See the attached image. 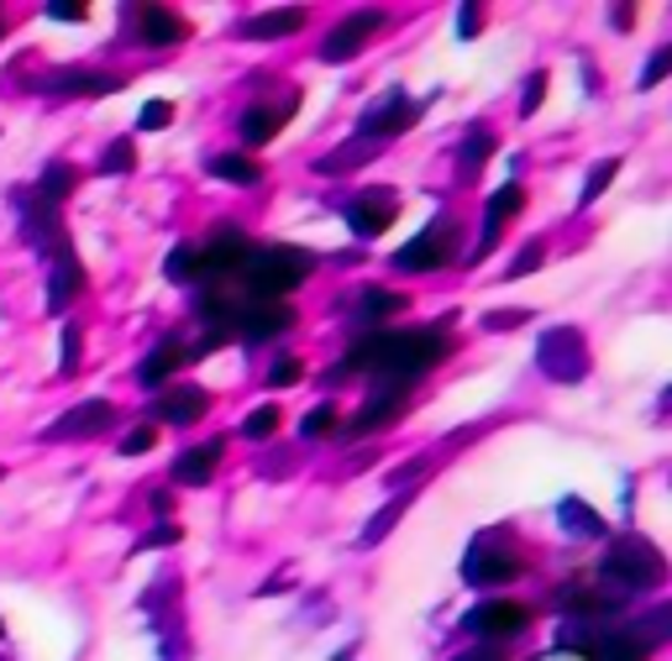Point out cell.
<instances>
[{
	"label": "cell",
	"mask_w": 672,
	"mask_h": 661,
	"mask_svg": "<svg viewBox=\"0 0 672 661\" xmlns=\"http://www.w3.org/2000/svg\"><path fill=\"white\" fill-rule=\"evenodd\" d=\"M647 640L636 636V630H620V625H600L594 640L583 646V657L589 661H647Z\"/></svg>",
	"instance_id": "cell-14"
},
{
	"label": "cell",
	"mask_w": 672,
	"mask_h": 661,
	"mask_svg": "<svg viewBox=\"0 0 672 661\" xmlns=\"http://www.w3.org/2000/svg\"><path fill=\"white\" fill-rule=\"evenodd\" d=\"M279 425H284L279 404H258V410H253V415L242 421V436H247V441H268V436H273Z\"/></svg>",
	"instance_id": "cell-31"
},
{
	"label": "cell",
	"mask_w": 672,
	"mask_h": 661,
	"mask_svg": "<svg viewBox=\"0 0 672 661\" xmlns=\"http://www.w3.org/2000/svg\"><path fill=\"white\" fill-rule=\"evenodd\" d=\"M111 421H116V404L111 400H85V404H74L69 415H58L43 436L48 441H85V436H96L100 425H111Z\"/></svg>",
	"instance_id": "cell-12"
},
{
	"label": "cell",
	"mask_w": 672,
	"mask_h": 661,
	"mask_svg": "<svg viewBox=\"0 0 672 661\" xmlns=\"http://www.w3.org/2000/svg\"><path fill=\"white\" fill-rule=\"evenodd\" d=\"M668 578V562L657 557V546L641 541V536H625L604 551V589L615 604H630L641 589H657Z\"/></svg>",
	"instance_id": "cell-2"
},
{
	"label": "cell",
	"mask_w": 672,
	"mask_h": 661,
	"mask_svg": "<svg viewBox=\"0 0 672 661\" xmlns=\"http://www.w3.org/2000/svg\"><path fill=\"white\" fill-rule=\"evenodd\" d=\"M536 368L557 383H578V378L589 373V352H583V336L568 326H557L541 336V347H536Z\"/></svg>",
	"instance_id": "cell-6"
},
{
	"label": "cell",
	"mask_w": 672,
	"mask_h": 661,
	"mask_svg": "<svg viewBox=\"0 0 672 661\" xmlns=\"http://www.w3.org/2000/svg\"><path fill=\"white\" fill-rule=\"evenodd\" d=\"M530 268H541V242H530L526 253H520V262H509V279H520V273H530Z\"/></svg>",
	"instance_id": "cell-43"
},
{
	"label": "cell",
	"mask_w": 672,
	"mask_h": 661,
	"mask_svg": "<svg viewBox=\"0 0 672 661\" xmlns=\"http://www.w3.org/2000/svg\"><path fill=\"white\" fill-rule=\"evenodd\" d=\"M315 258L305 247H253V258L242 268V279H247V300H284L294 283L311 279Z\"/></svg>",
	"instance_id": "cell-3"
},
{
	"label": "cell",
	"mask_w": 672,
	"mask_h": 661,
	"mask_svg": "<svg viewBox=\"0 0 672 661\" xmlns=\"http://www.w3.org/2000/svg\"><path fill=\"white\" fill-rule=\"evenodd\" d=\"M221 447L226 441H205V447H190V451H179L173 457V483H184V489H205L211 483V472H216V462H221Z\"/></svg>",
	"instance_id": "cell-17"
},
{
	"label": "cell",
	"mask_w": 672,
	"mask_h": 661,
	"mask_svg": "<svg viewBox=\"0 0 672 661\" xmlns=\"http://www.w3.org/2000/svg\"><path fill=\"white\" fill-rule=\"evenodd\" d=\"M53 22H85V5H48Z\"/></svg>",
	"instance_id": "cell-46"
},
{
	"label": "cell",
	"mask_w": 672,
	"mask_h": 661,
	"mask_svg": "<svg viewBox=\"0 0 672 661\" xmlns=\"http://www.w3.org/2000/svg\"><path fill=\"white\" fill-rule=\"evenodd\" d=\"M300 373H305V368H300V357L279 352L273 357V368H268V383H273V389H289V383H300Z\"/></svg>",
	"instance_id": "cell-36"
},
{
	"label": "cell",
	"mask_w": 672,
	"mask_h": 661,
	"mask_svg": "<svg viewBox=\"0 0 672 661\" xmlns=\"http://www.w3.org/2000/svg\"><path fill=\"white\" fill-rule=\"evenodd\" d=\"M168 121H173V105H168V100H153V105H143L137 126H143V132H158V126H168Z\"/></svg>",
	"instance_id": "cell-40"
},
{
	"label": "cell",
	"mask_w": 672,
	"mask_h": 661,
	"mask_svg": "<svg viewBox=\"0 0 672 661\" xmlns=\"http://www.w3.org/2000/svg\"><path fill=\"white\" fill-rule=\"evenodd\" d=\"M305 26V11L300 5H289V11H268V16H253V22L242 26L247 37H289V32H300Z\"/></svg>",
	"instance_id": "cell-24"
},
{
	"label": "cell",
	"mask_w": 672,
	"mask_h": 661,
	"mask_svg": "<svg viewBox=\"0 0 672 661\" xmlns=\"http://www.w3.org/2000/svg\"><path fill=\"white\" fill-rule=\"evenodd\" d=\"M279 126H284V116H273L268 105H247V111H242V121H237V132H242V142H247V147H264V142H273V137H279Z\"/></svg>",
	"instance_id": "cell-23"
},
{
	"label": "cell",
	"mask_w": 672,
	"mask_h": 661,
	"mask_svg": "<svg viewBox=\"0 0 672 661\" xmlns=\"http://www.w3.org/2000/svg\"><path fill=\"white\" fill-rule=\"evenodd\" d=\"M489 153H494V132L473 126V132L462 137V153H457V173H462V179H479V164H489Z\"/></svg>",
	"instance_id": "cell-25"
},
{
	"label": "cell",
	"mask_w": 672,
	"mask_h": 661,
	"mask_svg": "<svg viewBox=\"0 0 672 661\" xmlns=\"http://www.w3.org/2000/svg\"><path fill=\"white\" fill-rule=\"evenodd\" d=\"M79 368V330H64V373H74Z\"/></svg>",
	"instance_id": "cell-45"
},
{
	"label": "cell",
	"mask_w": 672,
	"mask_h": 661,
	"mask_svg": "<svg viewBox=\"0 0 672 661\" xmlns=\"http://www.w3.org/2000/svg\"><path fill=\"white\" fill-rule=\"evenodd\" d=\"M541 94H547V74L536 69L526 79V90H520V116H536V105H541Z\"/></svg>",
	"instance_id": "cell-39"
},
{
	"label": "cell",
	"mask_w": 672,
	"mask_h": 661,
	"mask_svg": "<svg viewBox=\"0 0 672 661\" xmlns=\"http://www.w3.org/2000/svg\"><path fill=\"white\" fill-rule=\"evenodd\" d=\"M405 509H410V494L389 498V504H384V515H379V519H368V530H362V546H379V541H384L389 530H394V525L405 519Z\"/></svg>",
	"instance_id": "cell-30"
},
{
	"label": "cell",
	"mask_w": 672,
	"mask_h": 661,
	"mask_svg": "<svg viewBox=\"0 0 672 661\" xmlns=\"http://www.w3.org/2000/svg\"><path fill=\"white\" fill-rule=\"evenodd\" d=\"M74 179H79V173H74V164H48V168H43V184L32 189V194H37L43 205H53V211H58V200L74 189Z\"/></svg>",
	"instance_id": "cell-28"
},
{
	"label": "cell",
	"mask_w": 672,
	"mask_h": 661,
	"mask_svg": "<svg viewBox=\"0 0 672 661\" xmlns=\"http://www.w3.org/2000/svg\"><path fill=\"white\" fill-rule=\"evenodd\" d=\"M332 425H336V410H332V404H315V410H305V421H300V436H305V441H315V436H332Z\"/></svg>",
	"instance_id": "cell-34"
},
{
	"label": "cell",
	"mask_w": 672,
	"mask_h": 661,
	"mask_svg": "<svg viewBox=\"0 0 672 661\" xmlns=\"http://www.w3.org/2000/svg\"><path fill=\"white\" fill-rule=\"evenodd\" d=\"M479 26H483V11L468 0V5L457 11V37H479Z\"/></svg>",
	"instance_id": "cell-41"
},
{
	"label": "cell",
	"mask_w": 672,
	"mask_h": 661,
	"mask_svg": "<svg viewBox=\"0 0 672 661\" xmlns=\"http://www.w3.org/2000/svg\"><path fill=\"white\" fill-rule=\"evenodd\" d=\"M452 352V336L441 326H415V330H373L347 347V362L341 368H362L379 383H410L421 378L432 362Z\"/></svg>",
	"instance_id": "cell-1"
},
{
	"label": "cell",
	"mask_w": 672,
	"mask_h": 661,
	"mask_svg": "<svg viewBox=\"0 0 672 661\" xmlns=\"http://www.w3.org/2000/svg\"><path fill=\"white\" fill-rule=\"evenodd\" d=\"M79 289H85V268H79L74 258H58V268H53V279H48V310L53 315H64Z\"/></svg>",
	"instance_id": "cell-21"
},
{
	"label": "cell",
	"mask_w": 672,
	"mask_h": 661,
	"mask_svg": "<svg viewBox=\"0 0 672 661\" xmlns=\"http://www.w3.org/2000/svg\"><path fill=\"white\" fill-rule=\"evenodd\" d=\"M211 410V394L205 389H190V383H179V389H168L164 400H158V421L164 425H190L200 421Z\"/></svg>",
	"instance_id": "cell-18"
},
{
	"label": "cell",
	"mask_w": 672,
	"mask_h": 661,
	"mask_svg": "<svg viewBox=\"0 0 672 661\" xmlns=\"http://www.w3.org/2000/svg\"><path fill=\"white\" fill-rule=\"evenodd\" d=\"M405 410H410V383H373V394L362 400V410L352 421L341 425V436H347V441H352V436H379V430L394 425Z\"/></svg>",
	"instance_id": "cell-5"
},
{
	"label": "cell",
	"mask_w": 672,
	"mask_h": 661,
	"mask_svg": "<svg viewBox=\"0 0 672 661\" xmlns=\"http://www.w3.org/2000/svg\"><path fill=\"white\" fill-rule=\"evenodd\" d=\"M452 661H509V651L504 646H473V651H462V657Z\"/></svg>",
	"instance_id": "cell-44"
},
{
	"label": "cell",
	"mask_w": 672,
	"mask_h": 661,
	"mask_svg": "<svg viewBox=\"0 0 672 661\" xmlns=\"http://www.w3.org/2000/svg\"><path fill=\"white\" fill-rule=\"evenodd\" d=\"M415 116H421V105H410L405 94L394 90V94H384L379 105H368V116H362V137H368V142L394 137V132H405Z\"/></svg>",
	"instance_id": "cell-15"
},
{
	"label": "cell",
	"mask_w": 672,
	"mask_h": 661,
	"mask_svg": "<svg viewBox=\"0 0 672 661\" xmlns=\"http://www.w3.org/2000/svg\"><path fill=\"white\" fill-rule=\"evenodd\" d=\"M405 310V294H394L384 283H368L358 294H347V315L358 321V326H373V321H389V315H400Z\"/></svg>",
	"instance_id": "cell-16"
},
{
	"label": "cell",
	"mask_w": 672,
	"mask_h": 661,
	"mask_svg": "<svg viewBox=\"0 0 672 661\" xmlns=\"http://www.w3.org/2000/svg\"><path fill=\"white\" fill-rule=\"evenodd\" d=\"M153 447H158V425H137V430H126V436H121V451H126V457L153 451Z\"/></svg>",
	"instance_id": "cell-37"
},
{
	"label": "cell",
	"mask_w": 672,
	"mask_h": 661,
	"mask_svg": "<svg viewBox=\"0 0 672 661\" xmlns=\"http://www.w3.org/2000/svg\"><path fill=\"white\" fill-rule=\"evenodd\" d=\"M121 79L111 74H90V69H64L48 79V94H116Z\"/></svg>",
	"instance_id": "cell-20"
},
{
	"label": "cell",
	"mask_w": 672,
	"mask_h": 661,
	"mask_svg": "<svg viewBox=\"0 0 672 661\" xmlns=\"http://www.w3.org/2000/svg\"><path fill=\"white\" fill-rule=\"evenodd\" d=\"M247 258H253V242H247V236L216 232L205 247H200V273H211V279H221V273H242Z\"/></svg>",
	"instance_id": "cell-13"
},
{
	"label": "cell",
	"mask_w": 672,
	"mask_h": 661,
	"mask_svg": "<svg viewBox=\"0 0 672 661\" xmlns=\"http://www.w3.org/2000/svg\"><path fill=\"white\" fill-rule=\"evenodd\" d=\"M164 273H168L173 283L194 279V273H200V247H194V242H179V247L168 253V268H164Z\"/></svg>",
	"instance_id": "cell-32"
},
{
	"label": "cell",
	"mask_w": 672,
	"mask_h": 661,
	"mask_svg": "<svg viewBox=\"0 0 672 661\" xmlns=\"http://www.w3.org/2000/svg\"><path fill=\"white\" fill-rule=\"evenodd\" d=\"M615 173H620V158H600V164L589 168V184H583V205H594L604 194V184H615Z\"/></svg>",
	"instance_id": "cell-33"
},
{
	"label": "cell",
	"mask_w": 672,
	"mask_h": 661,
	"mask_svg": "<svg viewBox=\"0 0 672 661\" xmlns=\"http://www.w3.org/2000/svg\"><path fill=\"white\" fill-rule=\"evenodd\" d=\"M211 173L226 179V184H242V189H253L258 179H264V168L253 164V158H242V153H221V158H211Z\"/></svg>",
	"instance_id": "cell-26"
},
{
	"label": "cell",
	"mask_w": 672,
	"mask_h": 661,
	"mask_svg": "<svg viewBox=\"0 0 672 661\" xmlns=\"http://www.w3.org/2000/svg\"><path fill=\"white\" fill-rule=\"evenodd\" d=\"M289 326H294V310H289L284 300H237L226 330H237L242 341H273V336H284Z\"/></svg>",
	"instance_id": "cell-7"
},
{
	"label": "cell",
	"mask_w": 672,
	"mask_h": 661,
	"mask_svg": "<svg viewBox=\"0 0 672 661\" xmlns=\"http://www.w3.org/2000/svg\"><path fill=\"white\" fill-rule=\"evenodd\" d=\"M184 357H190V347H179V341H158V352L137 368V383H143V389H164V378L173 373Z\"/></svg>",
	"instance_id": "cell-22"
},
{
	"label": "cell",
	"mask_w": 672,
	"mask_h": 661,
	"mask_svg": "<svg viewBox=\"0 0 672 661\" xmlns=\"http://www.w3.org/2000/svg\"><path fill=\"white\" fill-rule=\"evenodd\" d=\"M520 572H526V557L520 551H504L494 541H473V551L462 557V578L473 589H500V583L520 578Z\"/></svg>",
	"instance_id": "cell-8"
},
{
	"label": "cell",
	"mask_w": 672,
	"mask_h": 661,
	"mask_svg": "<svg viewBox=\"0 0 672 661\" xmlns=\"http://www.w3.org/2000/svg\"><path fill=\"white\" fill-rule=\"evenodd\" d=\"M368 158H373V142H347V147H336L332 158H321V164H315V173H341V168H358V164H368Z\"/></svg>",
	"instance_id": "cell-29"
},
{
	"label": "cell",
	"mask_w": 672,
	"mask_h": 661,
	"mask_svg": "<svg viewBox=\"0 0 672 661\" xmlns=\"http://www.w3.org/2000/svg\"><path fill=\"white\" fill-rule=\"evenodd\" d=\"M168 541H179V525H158V530L143 541V551H147V546H168Z\"/></svg>",
	"instance_id": "cell-47"
},
{
	"label": "cell",
	"mask_w": 672,
	"mask_h": 661,
	"mask_svg": "<svg viewBox=\"0 0 672 661\" xmlns=\"http://www.w3.org/2000/svg\"><path fill=\"white\" fill-rule=\"evenodd\" d=\"M552 661H562V651H557V657H552Z\"/></svg>",
	"instance_id": "cell-48"
},
{
	"label": "cell",
	"mask_w": 672,
	"mask_h": 661,
	"mask_svg": "<svg viewBox=\"0 0 672 661\" xmlns=\"http://www.w3.org/2000/svg\"><path fill=\"white\" fill-rule=\"evenodd\" d=\"M672 74V43L657 53V58H647V69H641V90H651V85H662Z\"/></svg>",
	"instance_id": "cell-38"
},
{
	"label": "cell",
	"mask_w": 672,
	"mask_h": 661,
	"mask_svg": "<svg viewBox=\"0 0 672 661\" xmlns=\"http://www.w3.org/2000/svg\"><path fill=\"white\" fill-rule=\"evenodd\" d=\"M394 215H400V194L394 189H362L358 200L347 205V226L358 236H379V232H389Z\"/></svg>",
	"instance_id": "cell-11"
},
{
	"label": "cell",
	"mask_w": 672,
	"mask_h": 661,
	"mask_svg": "<svg viewBox=\"0 0 672 661\" xmlns=\"http://www.w3.org/2000/svg\"><path fill=\"white\" fill-rule=\"evenodd\" d=\"M489 330H509V326H526V310H500V315H483Z\"/></svg>",
	"instance_id": "cell-42"
},
{
	"label": "cell",
	"mask_w": 672,
	"mask_h": 661,
	"mask_svg": "<svg viewBox=\"0 0 672 661\" xmlns=\"http://www.w3.org/2000/svg\"><path fill=\"white\" fill-rule=\"evenodd\" d=\"M132 164H137V147H132V142H111L105 158H100L105 173H132Z\"/></svg>",
	"instance_id": "cell-35"
},
{
	"label": "cell",
	"mask_w": 672,
	"mask_h": 661,
	"mask_svg": "<svg viewBox=\"0 0 672 661\" xmlns=\"http://www.w3.org/2000/svg\"><path fill=\"white\" fill-rule=\"evenodd\" d=\"M447 258H452V226H426L421 236H410L389 262H394V273H432Z\"/></svg>",
	"instance_id": "cell-9"
},
{
	"label": "cell",
	"mask_w": 672,
	"mask_h": 661,
	"mask_svg": "<svg viewBox=\"0 0 672 661\" xmlns=\"http://www.w3.org/2000/svg\"><path fill=\"white\" fill-rule=\"evenodd\" d=\"M137 32H143L147 47H173V43H184L190 26L179 22L173 11H164V5H143V11H137Z\"/></svg>",
	"instance_id": "cell-19"
},
{
	"label": "cell",
	"mask_w": 672,
	"mask_h": 661,
	"mask_svg": "<svg viewBox=\"0 0 672 661\" xmlns=\"http://www.w3.org/2000/svg\"><path fill=\"white\" fill-rule=\"evenodd\" d=\"M384 22H389L384 11H358V16H341V22L326 32V47H321V58H326V64H347L352 53H362V43H368V37H373V32H379Z\"/></svg>",
	"instance_id": "cell-10"
},
{
	"label": "cell",
	"mask_w": 672,
	"mask_h": 661,
	"mask_svg": "<svg viewBox=\"0 0 672 661\" xmlns=\"http://www.w3.org/2000/svg\"><path fill=\"white\" fill-rule=\"evenodd\" d=\"M530 625L526 604H509V598H489L473 614H462V636H479V646H504L509 636H520Z\"/></svg>",
	"instance_id": "cell-4"
},
{
	"label": "cell",
	"mask_w": 672,
	"mask_h": 661,
	"mask_svg": "<svg viewBox=\"0 0 672 661\" xmlns=\"http://www.w3.org/2000/svg\"><path fill=\"white\" fill-rule=\"evenodd\" d=\"M557 519H562V530H573V536H604V519L594 515L583 498H562Z\"/></svg>",
	"instance_id": "cell-27"
}]
</instances>
